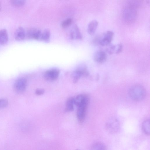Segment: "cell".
I'll list each match as a JSON object with an SVG mask.
<instances>
[{
	"label": "cell",
	"instance_id": "cell-26",
	"mask_svg": "<svg viewBox=\"0 0 150 150\" xmlns=\"http://www.w3.org/2000/svg\"><path fill=\"white\" fill-rule=\"evenodd\" d=\"M1 2L0 1V11L1 10Z\"/></svg>",
	"mask_w": 150,
	"mask_h": 150
},
{
	"label": "cell",
	"instance_id": "cell-12",
	"mask_svg": "<svg viewBox=\"0 0 150 150\" xmlns=\"http://www.w3.org/2000/svg\"><path fill=\"white\" fill-rule=\"evenodd\" d=\"M98 22L96 20H93L90 22L88 24L87 31L91 35H93L95 33L98 25Z\"/></svg>",
	"mask_w": 150,
	"mask_h": 150
},
{
	"label": "cell",
	"instance_id": "cell-6",
	"mask_svg": "<svg viewBox=\"0 0 150 150\" xmlns=\"http://www.w3.org/2000/svg\"><path fill=\"white\" fill-rule=\"evenodd\" d=\"M114 35L113 32L108 31L102 36L99 39V44L102 46H107L111 43Z\"/></svg>",
	"mask_w": 150,
	"mask_h": 150
},
{
	"label": "cell",
	"instance_id": "cell-5",
	"mask_svg": "<svg viewBox=\"0 0 150 150\" xmlns=\"http://www.w3.org/2000/svg\"><path fill=\"white\" fill-rule=\"evenodd\" d=\"M123 17L127 22H133L136 18V11L134 7L132 5L126 8L123 12Z\"/></svg>",
	"mask_w": 150,
	"mask_h": 150
},
{
	"label": "cell",
	"instance_id": "cell-19",
	"mask_svg": "<svg viewBox=\"0 0 150 150\" xmlns=\"http://www.w3.org/2000/svg\"><path fill=\"white\" fill-rule=\"evenodd\" d=\"M81 77V75L79 72L76 69L73 72L72 74V78L73 83H76Z\"/></svg>",
	"mask_w": 150,
	"mask_h": 150
},
{
	"label": "cell",
	"instance_id": "cell-7",
	"mask_svg": "<svg viewBox=\"0 0 150 150\" xmlns=\"http://www.w3.org/2000/svg\"><path fill=\"white\" fill-rule=\"evenodd\" d=\"M60 73L59 70L57 68H53L46 71L44 76L45 79L49 81L56 80L58 77Z\"/></svg>",
	"mask_w": 150,
	"mask_h": 150
},
{
	"label": "cell",
	"instance_id": "cell-20",
	"mask_svg": "<svg viewBox=\"0 0 150 150\" xmlns=\"http://www.w3.org/2000/svg\"><path fill=\"white\" fill-rule=\"evenodd\" d=\"M11 4L14 6L20 7L23 6L26 0H10Z\"/></svg>",
	"mask_w": 150,
	"mask_h": 150
},
{
	"label": "cell",
	"instance_id": "cell-14",
	"mask_svg": "<svg viewBox=\"0 0 150 150\" xmlns=\"http://www.w3.org/2000/svg\"><path fill=\"white\" fill-rule=\"evenodd\" d=\"M8 40V35L7 30L2 29L0 30V44L2 45H5Z\"/></svg>",
	"mask_w": 150,
	"mask_h": 150
},
{
	"label": "cell",
	"instance_id": "cell-3",
	"mask_svg": "<svg viewBox=\"0 0 150 150\" xmlns=\"http://www.w3.org/2000/svg\"><path fill=\"white\" fill-rule=\"evenodd\" d=\"M89 99L86 100L79 103L77 106V116L79 122L82 123L84 120Z\"/></svg>",
	"mask_w": 150,
	"mask_h": 150
},
{
	"label": "cell",
	"instance_id": "cell-9",
	"mask_svg": "<svg viewBox=\"0 0 150 150\" xmlns=\"http://www.w3.org/2000/svg\"><path fill=\"white\" fill-rule=\"evenodd\" d=\"M42 32L41 30L35 28L29 29L27 33V37L30 39L41 41Z\"/></svg>",
	"mask_w": 150,
	"mask_h": 150
},
{
	"label": "cell",
	"instance_id": "cell-8",
	"mask_svg": "<svg viewBox=\"0 0 150 150\" xmlns=\"http://www.w3.org/2000/svg\"><path fill=\"white\" fill-rule=\"evenodd\" d=\"M70 37L72 40H81L83 36L77 25L75 24L71 28L69 32Z\"/></svg>",
	"mask_w": 150,
	"mask_h": 150
},
{
	"label": "cell",
	"instance_id": "cell-25",
	"mask_svg": "<svg viewBox=\"0 0 150 150\" xmlns=\"http://www.w3.org/2000/svg\"><path fill=\"white\" fill-rule=\"evenodd\" d=\"M44 92L45 91L43 89H38L36 90L35 93L37 95H40L43 94Z\"/></svg>",
	"mask_w": 150,
	"mask_h": 150
},
{
	"label": "cell",
	"instance_id": "cell-1",
	"mask_svg": "<svg viewBox=\"0 0 150 150\" xmlns=\"http://www.w3.org/2000/svg\"><path fill=\"white\" fill-rule=\"evenodd\" d=\"M146 94L145 88L140 85L134 86L130 88L129 91V95L131 98L136 101L142 100L145 98Z\"/></svg>",
	"mask_w": 150,
	"mask_h": 150
},
{
	"label": "cell",
	"instance_id": "cell-17",
	"mask_svg": "<svg viewBox=\"0 0 150 150\" xmlns=\"http://www.w3.org/2000/svg\"><path fill=\"white\" fill-rule=\"evenodd\" d=\"M142 128L143 132L147 135L150 134V120L147 119L143 123Z\"/></svg>",
	"mask_w": 150,
	"mask_h": 150
},
{
	"label": "cell",
	"instance_id": "cell-11",
	"mask_svg": "<svg viewBox=\"0 0 150 150\" xmlns=\"http://www.w3.org/2000/svg\"><path fill=\"white\" fill-rule=\"evenodd\" d=\"M26 34L24 29L22 27L18 28L15 33V39L17 41L23 40L25 39Z\"/></svg>",
	"mask_w": 150,
	"mask_h": 150
},
{
	"label": "cell",
	"instance_id": "cell-21",
	"mask_svg": "<svg viewBox=\"0 0 150 150\" xmlns=\"http://www.w3.org/2000/svg\"><path fill=\"white\" fill-rule=\"evenodd\" d=\"M72 19L68 18L63 21L61 24L62 27L63 28H66L70 26L72 23Z\"/></svg>",
	"mask_w": 150,
	"mask_h": 150
},
{
	"label": "cell",
	"instance_id": "cell-23",
	"mask_svg": "<svg viewBox=\"0 0 150 150\" xmlns=\"http://www.w3.org/2000/svg\"><path fill=\"white\" fill-rule=\"evenodd\" d=\"M8 104V100L5 98L0 99V108L6 107Z\"/></svg>",
	"mask_w": 150,
	"mask_h": 150
},
{
	"label": "cell",
	"instance_id": "cell-2",
	"mask_svg": "<svg viewBox=\"0 0 150 150\" xmlns=\"http://www.w3.org/2000/svg\"><path fill=\"white\" fill-rule=\"evenodd\" d=\"M106 130L109 133L115 134L119 131L120 124L118 120L115 117H112L107 121L105 125Z\"/></svg>",
	"mask_w": 150,
	"mask_h": 150
},
{
	"label": "cell",
	"instance_id": "cell-15",
	"mask_svg": "<svg viewBox=\"0 0 150 150\" xmlns=\"http://www.w3.org/2000/svg\"><path fill=\"white\" fill-rule=\"evenodd\" d=\"M74 98L70 97L68 98L66 102L65 110L67 112H71L74 109Z\"/></svg>",
	"mask_w": 150,
	"mask_h": 150
},
{
	"label": "cell",
	"instance_id": "cell-16",
	"mask_svg": "<svg viewBox=\"0 0 150 150\" xmlns=\"http://www.w3.org/2000/svg\"><path fill=\"white\" fill-rule=\"evenodd\" d=\"M50 30L48 29H45L42 32L41 41L45 42H49L50 41Z\"/></svg>",
	"mask_w": 150,
	"mask_h": 150
},
{
	"label": "cell",
	"instance_id": "cell-10",
	"mask_svg": "<svg viewBox=\"0 0 150 150\" xmlns=\"http://www.w3.org/2000/svg\"><path fill=\"white\" fill-rule=\"evenodd\" d=\"M95 62L98 63H102L105 62L107 59L105 53L102 50H98L94 53L93 56Z\"/></svg>",
	"mask_w": 150,
	"mask_h": 150
},
{
	"label": "cell",
	"instance_id": "cell-13",
	"mask_svg": "<svg viewBox=\"0 0 150 150\" xmlns=\"http://www.w3.org/2000/svg\"><path fill=\"white\" fill-rule=\"evenodd\" d=\"M80 73L81 77H86L89 74V73L88 70L86 66L84 64L79 65L76 69Z\"/></svg>",
	"mask_w": 150,
	"mask_h": 150
},
{
	"label": "cell",
	"instance_id": "cell-22",
	"mask_svg": "<svg viewBox=\"0 0 150 150\" xmlns=\"http://www.w3.org/2000/svg\"><path fill=\"white\" fill-rule=\"evenodd\" d=\"M106 51L110 54H112L115 52L116 45L113 44H110L107 45Z\"/></svg>",
	"mask_w": 150,
	"mask_h": 150
},
{
	"label": "cell",
	"instance_id": "cell-24",
	"mask_svg": "<svg viewBox=\"0 0 150 150\" xmlns=\"http://www.w3.org/2000/svg\"><path fill=\"white\" fill-rule=\"evenodd\" d=\"M123 46L121 43H119L116 45L115 53L118 54L121 53L122 51Z\"/></svg>",
	"mask_w": 150,
	"mask_h": 150
},
{
	"label": "cell",
	"instance_id": "cell-4",
	"mask_svg": "<svg viewBox=\"0 0 150 150\" xmlns=\"http://www.w3.org/2000/svg\"><path fill=\"white\" fill-rule=\"evenodd\" d=\"M27 84V79L21 77L17 79L15 81L13 86L14 91L17 93H23L25 90Z\"/></svg>",
	"mask_w": 150,
	"mask_h": 150
},
{
	"label": "cell",
	"instance_id": "cell-18",
	"mask_svg": "<svg viewBox=\"0 0 150 150\" xmlns=\"http://www.w3.org/2000/svg\"><path fill=\"white\" fill-rule=\"evenodd\" d=\"M91 149L103 150L106 149L105 146L103 143L97 142L93 144L91 146Z\"/></svg>",
	"mask_w": 150,
	"mask_h": 150
}]
</instances>
